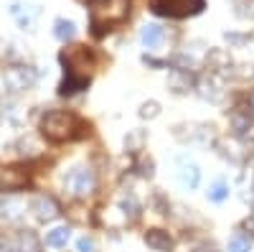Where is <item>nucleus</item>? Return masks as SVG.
I'll use <instances>...</instances> for the list:
<instances>
[{
  "label": "nucleus",
  "mask_w": 254,
  "mask_h": 252,
  "mask_svg": "<svg viewBox=\"0 0 254 252\" xmlns=\"http://www.w3.org/2000/svg\"><path fill=\"white\" fill-rule=\"evenodd\" d=\"M41 133L51 143H69L84 135V125L74 112L66 110H51L41 120Z\"/></svg>",
  "instance_id": "1"
},
{
  "label": "nucleus",
  "mask_w": 254,
  "mask_h": 252,
  "mask_svg": "<svg viewBox=\"0 0 254 252\" xmlns=\"http://www.w3.org/2000/svg\"><path fill=\"white\" fill-rule=\"evenodd\" d=\"M130 15V0H97L92 15H89V26L94 36L110 33L115 26L125 23Z\"/></svg>",
  "instance_id": "2"
},
{
  "label": "nucleus",
  "mask_w": 254,
  "mask_h": 252,
  "mask_svg": "<svg viewBox=\"0 0 254 252\" xmlns=\"http://www.w3.org/2000/svg\"><path fill=\"white\" fill-rule=\"evenodd\" d=\"M97 186V178H94V171L89 166H74L71 171L64 176V188L66 194L74 196V199H84L94 191Z\"/></svg>",
  "instance_id": "3"
},
{
  "label": "nucleus",
  "mask_w": 254,
  "mask_h": 252,
  "mask_svg": "<svg viewBox=\"0 0 254 252\" xmlns=\"http://www.w3.org/2000/svg\"><path fill=\"white\" fill-rule=\"evenodd\" d=\"M153 13L168 15V18H188L206 8V0H153Z\"/></svg>",
  "instance_id": "4"
},
{
  "label": "nucleus",
  "mask_w": 254,
  "mask_h": 252,
  "mask_svg": "<svg viewBox=\"0 0 254 252\" xmlns=\"http://www.w3.org/2000/svg\"><path fill=\"white\" fill-rule=\"evenodd\" d=\"M0 252H41V240L31 229H15L0 237Z\"/></svg>",
  "instance_id": "5"
},
{
  "label": "nucleus",
  "mask_w": 254,
  "mask_h": 252,
  "mask_svg": "<svg viewBox=\"0 0 254 252\" xmlns=\"http://www.w3.org/2000/svg\"><path fill=\"white\" fill-rule=\"evenodd\" d=\"M61 61L66 64V74L69 77H81V79H89V72H92V67H94V59H92V54L84 49V46H74V49H69V51H64L61 54Z\"/></svg>",
  "instance_id": "6"
},
{
  "label": "nucleus",
  "mask_w": 254,
  "mask_h": 252,
  "mask_svg": "<svg viewBox=\"0 0 254 252\" xmlns=\"http://www.w3.org/2000/svg\"><path fill=\"white\" fill-rule=\"evenodd\" d=\"M5 87L8 92L18 94V92H26L36 84V69L33 67H23V64H13L5 69Z\"/></svg>",
  "instance_id": "7"
},
{
  "label": "nucleus",
  "mask_w": 254,
  "mask_h": 252,
  "mask_svg": "<svg viewBox=\"0 0 254 252\" xmlns=\"http://www.w3.org/2000/svg\"><path fill=\"white\" fill-rule=\"evenodd\" d=\"M31 214L38 219V222H54V219H59L61 217V206H59V201L54 199V196H49V194H41V196H36L33 201H31Z\"/></svg>",
  "instance_id": "8"
},
{
  "label": "nucleus",
  "mask_w": 254,
  "mask_h": 252,
  "mask_svg": "<svg viewBox=\"0 0 254 252\" xmlns=\"http://www.w3.org/2000/svg\"><path fill=\"white\" fill-rule=\"evenodd\" d=\"M28 183V173L18 166H3L0 163V191H18Z\"/></svg>",
  "instance_id": "9"
},
{
  "label": "nucleus",
  "mask_w": 254,
  "mask_h": 252,
  "mask_svg": "<svg viewBox=\"0 0 254 252\" xmlns=\"http://www.w3.org/2000/svg\"><path fill=\"white\" fill-rule=\"evenodd\" d=\"M198 94L203 99H211V102H219L224 97V89H221V77L208 72V77H201L198 79Z\"/></svg>",
  "instance_id": "10"
},
{
  "label": "nucleus",
  "mask_w": 254,
  "mask_h": 252,
  "mask_svg": "<svg viewBox=\"0 0 254 252\" xmlns=\"http://www.w3.org/2000/svg\"><path fill=\"white\" fill-rule=\"evenodd\" d=\"M10 15L18 20L20 28H33L36 18H38V8L36 5H23V3H13L10 5Z\"/></svg>",
  "instance_id": "11"
},
{
  "label": "nucleus",
  "mask_w": 254,
  "mask_h": 252,
  "mask_svg": "<svg viewBox=\"0 0 254 252\" xmlns=\"http://www.w3.org/2000/svg\"><path fill=\"white\" fill-rule=\"evenodd\" d=\"M145 245L153 247L155 252H171L173 250V237L163 232V229H147L145 232Z\"/></svg>",
  "instance_id": "12"
},
{
  "label": "nucleus",
  "mask_w": 254,
  "mask_h": 252,
  "mask_svg": "<svg viewBox=\"0 0 254 252\" xmlns=\"http://www.w3.org/2000/svg\"><path fill=\"white\" fill-rule=\"evenodd\" d=\"M206 61H208V69L214 72V74H219V77L231 69V56L224 49H211L208 56H206Z\"/></svg>",
  "instance_id": "13"
},
{
  "label": "nucleus",
  "mask_w": 254,
  "mask_h": 252,
  "mask_svg": "<svg viewBox=\"0 0 254 252\" xmlns=\"http://www.w3.org/2000/svg\"><path fill=\"white\" fill-rule=\"evenodd\" d=\"M178 178H181V183L186 188H196L198 186V178H201L198 166L190 163V161H178Z\"/></svg>",
  "instance_id": "14"
},
{
  "label": "nucleus",
  "mask_w": 254,
  "mask_h": 252,
  "mask_svg": "<svg viewBox=\"0 0 254 252\" xmlns=\"http://www.w3.org/2000/svg\"><path fill=\"white\" fill-rule=\"evenodd\" d=\"M168 87H171L176 94H186L190 87H193V77H190L188 69H173L171 79H168Z\"/></svg>",
  "instance_id": "15"
},
{
  "label": "nucleus",
  "mask_w": 254,
  "mask_h": 252,
  "mask_svg": "<svg viewBox=\"0 0 254 252\" xmlns=\"http://www.w3.org/2000/svg\"><path fill=\"white\" fill-rule=\"evenodd\" d=\"M163 38H165V33H163V28H160L158 23H147V26H142V31H140V41H142L147 49H158V46L163 44Z\"/></svg>",
  "instance_id": "16"
},
{
  "label": "nucleus",
  "mask_w": 254,
  "mask_h": 252,
  "mask_svg": "<svg viewBox=\"0 0 254 252\" xmlns=\"http://www.w3.org/2000/svg\"><path fill=\"white\" fill-rule=\"evenodd\" d=\"M23 201H18V199H5V201H0V222H15L20 219V214H23Z\"/></svg>",
  "instance_id": "17"
},
{
  "label": "nucleus",
  "mask_w": 254,
  "mask_h": 252,
  "mask_svg": "<svg viewBox=\"0 0 254 252\" xmlns=\"http://www.w3.org/2000/svg\"><path fill=\"white\" fill-rule=\"evenodd\" d=\"M247 107H249V102H247ZM247 107H239L231 112V128H234V133H247L249 130V125H252V110H247Z\"/></svg>",
  "instance_id": "18"
},
{
  "label": "nucleus",
  "mask_w": 254,
  "mask_h": 252,
  "mask_svg": "<svg viewBox=\"0 0 254 252\" xmlns=\"http://www.w3.org/2000/svg\"><path fill=\"white\" fill-rule=\"evenodd\" d=\"M87 84H89V79H81V77H64V82H61V87H59V92L61 94H76V92H81V89H87Z\"/></svg>",
  "instance_id": "19"
},
{
  "label": "nucleus",
  "mask_w": 254,
  "mask_h": 252,
  "mask_svg": "<svg viewBox=\"0 0 254 252\" xmlns=\"http://www.w3.org/2000/svg\"><path fill=\"white\" fill-rule=\"evenodd\" d=\"M54 36L59 41H71L76 36V26H74V20H66V18H59L56 23H54Z\"/></svg>",
  "instance_id": "20"
},
{
  "label": "nucleus",
  "mask_w": 254,
  "mask_h": 252,
  "mask_svg": "<svg viewBox=\"0 0 254 252\" xmlns=\"http://www.w3.org/2000/svg\"><path fill=\"white\" fill-rule=\"evenodd\" d=\"M69 237H71L69 227H56V229H51V232L46 235V245L49 247H64L69 242Z\"/></svg>",
  "instance_id": "21"
},
{
  "label": "nucleus",
  "mask_w": 254,
  "mask_h": 252,
  "mask_svg": "<svg viewBox=\"0 0 254 252\" xmlns=\"http://www.w3.org/2000/svg\"><path fill=\"white\" fill-rule=\"evenodd\" d=\"M206 196H208V201H214V204H221L224 199H229V183H224V181H214V183L208 186Z\"/></svg>",
  "instance_id": "22"
},
{
  "label": "nucleus",
  "mask_w": 254,
  "mask_h": 252,
  "mask_svg": "<svg viewBox=\"0 0 254 252\" xmlns=\"http://www.w3.org/2000/svg\"><path fill=\"white\" fill-rule=\"evenodd\" d=\"M249 250H252V240L242 232H237L229 240V252H249Z\"/></svg>",
  "instance_id": "23"
},
{
  "label": "nucleus",
  "mask_w": 254,
  "mask_h": 252,
  "mask_svg": "<svg viewBox=\"0 0 254 252\" xmlns=\"http://www.w3.org/2000/svg\"><path fill=\"white\" fill-rule=\"evenodd\" d=\"M234 15L242 20L254 18V0H234Z\"/></svg>",
  "instance_id": "24"
},
{
  "label": "nucleus",
  "mask_w": 254,
  "mask_h": 252,
  "mask_svg": "<svg viewBox=\"0 0 254 252\" xmlns=\"http://www.w3.org/2000/svg\"><path fill=\"white\" fill-rule=\"evenodd\" d=\"M158 115H160V104L158 102H145L142 107H140V117L142 120H153Z\"/></svg>",
  "instance_id": "25"
},
{
  "label": "nucleus",
  "mask_w": 254,
  "mask_h": 252,
  "mask_svg": "<svg viewBox=\"0 0 254 252\" xmlns=\"http://www.w3.org/2000/svg\"><path fill=\"white\" fill-rule=\"evenodd\" d=\"M76 250H79V252H94V240H92V237H81V240L76 242Z\"/></svg>",
  "instance_id": "26"
},
{
  "label": "nucleus",
  "mask_w": 254,
  "mask_h": 252,
  "mask_svg": "<svg viewBox=\"0 0 254 252\" xmlns=\"http://www.w3.org/2000/svg\"><path fill=\"white\" fill-rule=\"evenodd\" d=\"M234 77H239V79H254V64H252V67H249V64L239 67V69L234 72Z\"/></svg>",
  "instance_id": "27"
},
{
  "label": "nucleus",
  "mask_w": 254,
  "mask_h": 252,
  "mask_svg": "<svg viewBox=\"0 0 254 252\" xmlns=\"http://www.w3.org/2000/svg\"><path fill=\"white\" fill-rule=\"evenodd\" d=\"M249 181H252V186H247V191H244V199H247V204L254 209V173H249Z\"/></svg>",
  "instance_id": "28"
},
{
  "label": "nucleus",
  "mask_w": 254,
  "mask_h": 252,
  "mask_svg": "<svg viewBox=\"0 0 254 252\" xmlns=\"http://www.w3.org/2000/svg\"><path fill=\"white\" fill-rule=\"evenodd\" d=\"M193 252H216L214 247H208V245H201V247H196Z\"/></svg>",
  "instance_id": "29"
},
{
  "label": "nucleus",
  "mask_w": 254,
  "mask_h": 252,
  "mask_svg": "<svg viewBox=\"0 0 254 252\" xmlns=\"http://www.w3.org/2000/svg\"><path fill=\"white\" fill-rule=\"evenodd\" d=\"M244 229H254V217H252V219H247V222H244Z\"/></svg>",
  "instance_id": "30"
},
{
  "label": "nucleus",
  "mask_w": 254,
  "mask_h": 252,
  "mask_svg": "<svg viewBox=\"0 0 254 252\" xmlns=\"http://www.w3.org/2000/svg\"><path fill=\"white\" fill-rule=\"evenodd\" d=\"M247 102H249V107H252V115H254V92L249 94V99H247Z\"/></svg>",
  "instance_id": "31"
}]
</instances>
